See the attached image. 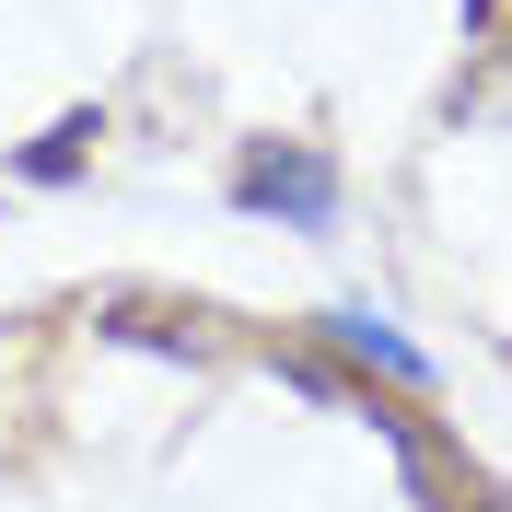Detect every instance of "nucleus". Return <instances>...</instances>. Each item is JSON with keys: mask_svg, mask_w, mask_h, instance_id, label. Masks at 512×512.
Masks as SVG:
<instances>
[{"mask_svg": "<svg viewBox=\"0 0 512 512\" xmlns=\"http://www.w3.org/2000/svg\"><path fill=\"white\" fill-rule=\"evenodd\" d=\"M233 210H256V222H280V233H338V152L326 140H245L233 152Z\"/></svg>", "mask_w": 512, "mask_h": 512, "instance_id": "1", "label": "nucleus"}, {"mask_svg": "<svg viewBox=\"0 0 512 512\" xmlns=\"http://www.w3.org/2000/svg\"><path fill=\"white\" fill-rule=\"evenodd\" d=\"M315 338L338 361H361V373H384L396 396H431V350H419L396 315H373V303H338V315H315Z\"/></svg>", "mask_w": 512, "mask_h": 512, "instance_id": "2", "label": "nucleus"}, {"mask_svg": "<svg viewBox=\"0 0 512 512\" xmlns=\"http://www.w3.org/2000/svg\"><path fill=\"white\" fill-rule=\"evenodd\" d=\"M94 140H105V105H70L59 128H35L24 152H12V175H24V187H70V175L94 163Z\"/></svg>", "mask_w": 512, "mask_h": 512, "instance_id": "3", "label": "nucleus"}, {"mask_svg": "<svg viewBox=\"0 0 512 512\" xmlns=\"http://www.w3.org/2000/svg\"><path fill=\"white\" fill-rule=\"evenodd\" d=\"M454 12H466V35H489V24H501V0H454Z\"/></svg>", "mask_w": 512, "mask_h": 512, "instance_id": "4", "label": "nucleus"}]
</instances>
